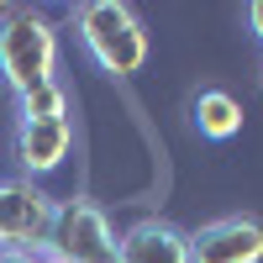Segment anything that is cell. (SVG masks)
Masks as SVG:
<instances>
[{"instance_id": "obj_1", "label": "cell", "mask_w": 263, "mask_h": 263, "mask_svg": "<svg viewBox=\"0 0 263 263\" xmlns=\"http://www.w3.org/2000/svg\"><path fill=\"white\" fill-rule=\"evenodd\" d=\"M74 32L84 42V53L95 58V69L111 74V79L142 74V63L153 53L142 16L132 6H121V0H84V6L74 11Z\"/></svg>"}, {"instance_id": "obj_2", "label": "cell", "mask_w": 263, "mask_h": 263, "mask_svg": "<svg viewBox=\"0 0 263 263\" xmlns=\"http://www.w3.org/2000/svg\"><path fill=\"white\" fill-rule=\"evenodd\" d=\"M58 69V32L42 11H11L0 21V84L11 95H27L32 84H48Z\"/></svg>"}, {"instance_id": "obj_3", "label": "cell", "mask_w": 263, "mask_h": 263, "mask_svg": "<svg viewBox=\"0 0 263 263\" xmlns=\"http://www.w3.org/2000/svg\"><path fill=\"white\" fill-rule=\"evenodd\" d=\"M48 253L58 263H121V237L105 221V211L84 195L53 205V232H48Z\"/></svg>"}, {"instance_id": "obj_4", "label": "cell", "mask_w": 263, "mask_h": 263, "mask_svg": "<svg viewBox=\"0 0 263 263\" xmlns=\"http://www.w3.org/2000/svg\"><path fill=\"white\" fill-rule=\"evenodd\" d=\"M53 205L32 179H0V248H48Z\"/></svg>"}, {"instance_id": "obj_5", "label": "cell", "mask_w": 263, "mask_h": 263, "mask_svg": "<svg viewBox=\"0 0 263 263\" xmlns=\"http://www.w3.org/2000/svg\"><path fill=\"white\" fill-rule=\"evenodd\" d=\"M263 227L253 216H216L190 232V263H258Z\"/></svg>"}, {"instance_id": "obj_6", "label": "cell", "mask_w": 263, "mask_h": 263, "mask_svg": "<svg viewBox=\"0 0 263 263\" xmlns=\"http://www.w3.org/2000/svg\"><path fill=\"white\" fill-rule=\"evenodd\" d=\"M69 147H74L69 116H53V121H21V116H16V163L27 168V179H32V174L63 168Z\"/></svg>"}, {"instance_id": "obj_7", "label": "cell", "mask_w": 263, "mask_h": 263, "mask_svg": "<svg viewBox=\"0 0 263 263\" xmlns=\"http://www.w3.org/2000/svg\"><path fill=\"white\" fill-rule=\"evenodd\" d=\"M121 263H190V232L163 216H142L121 237Z\"/></svg>"}, {"instance_id": "obj_8", "label": "cell", "mask_w": 263, "mask_h": 263, "mask_svg": "<svg viewBox=\"0 0 263 263\" xmlns=\"http://www.w3.org/2000/svg\"><path fill=\"white\" fill-rule=\"evenodd\" d=\"M190 121H195V132H200V137L227 142V137H237V132H242V105H237L227 90H200V95L190 100Z\"/></svg>"}, {"instance_id": "obj_9", "label": "cell", "mask_w": 263, "mask_h": 263, "mask_svg": "<svg viewBox=\"0 0 263 263\" xmlns=\"http://www.w3.org/2000/svg\"><path fill=\"white\" fill-rule=\"evenodd\" d=\"M16 111L21 121H53V116H69V95L58 79H48V84H32L27 95H16Z\"/></svg>"}, {"instance_id": "obj_10", "label": "cell", "mask_w": 263, "mask_h": 263, "mask_svg": "<svg viewBox=\"0 0 263 263\" xmlns=\"http://www.w3.org/2000/svg\"><path fill=\"white\" fill-rule=\"evenodd\" d=\"M42 253V248H37ZM37 253L32 248H0V263H37Z\"/></svg>"}, {"instance_id": "obj_11", "label": "cell", "mask_w": 263, "mask_h": 263, "mask_svg": "<svg viewBox=\"0 0 263 263\" xmlns=\"http://www.w3.org/2000/svg\"><path fill=\"white\" fill-rule=\"evenodd\" d=\"M248 32L263 42V0H253V6H248Z\"/></svg>"}, {"instance_id": "obj_12", "label": "cell", "mask_w": 263, "mask_h": 263, "mask_svg": "<svg viewBox=\"0 0 263 263\" xmlns=\"http://www.w3.org/2000/svg\"><path fill=\"white\" fill-rule=\"evenodd\" d=\"M37 263H58V258H53V253H48V248H42V253H37Z\"/></svg>"}, {"instance_id": "obj_13", "label": "cell", "mask_w": 263, "mask_h": 263, "mask_svg": "<svg viewBox=\"0 0 263 263\" xmlns=\"http://www.w3.org/2000/svg\"><path fill=\"white\" fill-rule=\"evenodd\" d=\"M258 90H263V58H258Z\"/></svg>"}]
</instances>
